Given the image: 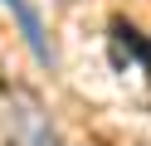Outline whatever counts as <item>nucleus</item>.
<instances>
[{"label":"nucleus","instance_id":"obj_1","mask_svg":"<svg viewBox=\"0 0 151 146\" xmlns=\"http://www.w3.org/2000/svg\"><path fill=\"white\" fill-rule=\"evenodd\" d=\"M5 141L10 146H63L54 117L34 93H10V112H5Z\"/></svg>","mask_w":151,"mask_h":146},{"label":"nucleus","instance_id":"obj_2","mask_svg":"<svg viewBox=\"0 0 151 146\" xmlns=\"http://www.w3.org/2000/svg\"><path fill=\"white\" fill-rule=\"evenodd\" d=\"M5 10L20 19V34H24V44H29V54L39 58L44 68H54V44L44 39V19H39V10H34L29 0H5Z\"/></svg>","mask_w":151,"mask_h":146},{"label":"nucleus","instance_id":"obj_3","mask_svg":"<svg viewBox=\"0 0 151 146\" xmlns=\"http://www.w3.org/2000/svg\"><path fill=\"white\" fill-rule=\"evenodd\" d=\"M112 39H117V49H132L141 63H151V44H146V39H137V29H132V24H112Z\"/></svg>","mask_w":151,"mask_h":146}]
</instances>
